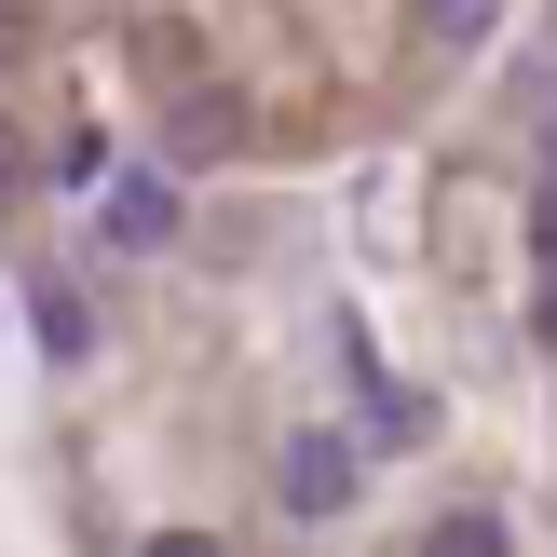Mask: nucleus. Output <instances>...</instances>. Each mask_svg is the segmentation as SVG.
I'll return each instance as SVG.
<instances>
[{
	"label": "nucleus",
	"instance_id": "1",
	"mask_svg": "<svg viewBox=\"0 0 557 557\" xmlns=\"http://www.w3.org/2000/svg\"><path fill=\"white\" fill-rule=\"evenodd\" d=\"M232 150H245V96L177 69V96H163V163H232Z\"/></svg>",
	"mask_w": 557,
	"mask_h": 557
},
{
	"label": "nucleus",
	"instance_id": "2",
	"mask_svg": "<svg viewBox=\"0 0 557 557\" xmlns=\"http://www.w3.org/2000/svg\"><path fill=\"white\" fill-rule=\"evenodd\" d=\"M272 476H286V517H313V531L354 504V449H341V435H286V462H272Z\"/></svg>",
	"mask_w": 557,
	"mask_h": 557
},
{
	"label": "nucleus",
	"instance_id": "3",
	"mask_svg": "<svg viewBox=\"0 0 557 557\" xmlns=\"http://www.w3.org/2000/svg\"><path fill=\"white\" fill-rule=\"evenodd\" d=\"M408 14H422V41H435V54H490L504 0H408Z\"/></svg>",
	"mask_w": 557,
	"mask_h": 557
},
{
	"label": "nucleus",
	"instance_id": "4",
	"mask_svg": "<svg viewBox=\"0 0 557 557\" xmlns=\"http://www.w3.org/2000/svg\"><path fill=\"white\" fill-rule=\"evenodd\" d=\"M368 435H381V449H422V435H435V408H422V395H381V381H368Z\"/></svg>",
	"mask_w": 557,
	"mask_h": 557
},
{
	"label": "nucleus",
	"instance_id": "5",
	"mask_svg": "<svg viewBox=\"0 0 557 557\" xmlns=\"http://www.w3.org/2000/svg\"><path fill=\"white\" fill-rule=\"evenodd\" d=\"M109 232H123V245H150V232H177V190H109Z\"/></svg>",
	"mask_w": 557,
	"mask_h": 557
},
{
	"label": "nucleus",
	"instance_id": "6",
	"mask_svg": "<svg viewBox=\"0 0 557 557\" xmlns=\"http://www.w3.org/2000/svg\"><path fill=\"white\" fill-rule=\"evenodd\" d=\"M531 232H544V259H557V109H544V163H531Z\"/></svg>",
	"mask_w": 557,
	"mask_h": 557
},
{
	"label": "nucleus",
	"instance_id": "7",
	"mask_svg": "<svg viewBox=\"0 0 557 557\" xmlns=\"http://www.w3.org/2000/svg\"><path fill=\"white\" fill-rule=\"evenodd\" d=\"M435 557H504V517H435Z\"/></svg>",
	"mask_w": 557,
	"mask_h": 557
},
{
	"label": "nucleus",
	"instance_id": "8",
	"mask_svg": "<svg viewBox=\"0 0 557 557\" xmlns=\"http://www.w3.org/2000/svg\"><path fill=\"white\" fill-rule=\"evenodd\" d=\"M14 190H27V136L0 123V205H14Z\"/></svg>",
	"mask_w": 557,
	"mask_h": 557
},
{
	"label": "nucleus",
	"instance_id": "9",
	"mask_svg": "<svg viewBox=\"0 0 557 557\" xmlns=\"http://www.w3.org/2000/svg\"><path fill=\"white\" fill-rule=\"evenodd\" d=\"M0 54H14V0H0Z\"/></svg>",
	"mask_w": 557,
	"mask_h": 557
}]
</instances>
